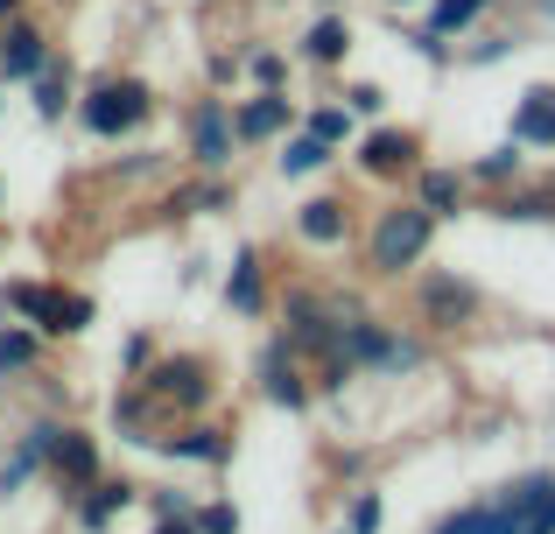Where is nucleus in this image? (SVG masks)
Returning <instances> with one entry per match:
<instances>
[{
  "label": "nucleus",
  "instance_id": "f257e3e1",
  "mask_svg": "<svg viewBox=\"0 0 555 534\" xmlns=\"http://www.w3.org/2000/svg\"><path fill=\"white\" fill-rule=\"evenodd\" d=\"M149 113H155V92L141 78H106V84H92V92H85L78 120L92 127L99 141H113V134H127V127H141Z\"/></svg>",
  "mask_w": 555,
  "mask_h": 534
},
{
  "label": "nucleus",
  "instance_id": "f03ea898",
  "mask_svg": "<svg viewBox=\"0 0 555 534\" xmlns=\"http://www.w3.org/2000/svg\"><path fill=\"white\" fill-rule=\"evenodd\" d=\"M429 233H436V211H422V205L379 211V225H373V268H379V274L415 268L422 253H429Z\"/></svg>",
  "mask_w": 555,
  "mask_h": 534
},
{
  "label": "nucleus",
  "instance_id": "7ed1b4c3",
  "mask_svg": "<svg viewBox=\"0 0 555 534\" xmlns=\"http://www.w3.org/2000/svg\"><path fill=\"white\" fill-rule=\"evenodd\" d=\"M232 113H225V99H197L190 106V155H197V169H225L232 162Z\"/></svg>",
  "mask_w": 555,
  "mask_h": 534
},
{
  "label": "nucleus",
  "instance_id": "20e7f679",
  "mask_svg": "<svg viewBox=\"0 0 555 534\" xmlns=\"http://www.w3.org/2000/svg\"><path fill=\"white\" fill-rule=\"evenodd\" d=\"M50 64V36H42L36 22H0V78H14V84H28L36 70Z\"/></svg>",
  "mask_w": 555,
  "mask_h": 534
},
{
  "label": "nucleus",
  "instance_id": "39448f33",
  "mask_svg": "<svg viewBox=\"0 0 555 534\" xmlns=\"http://www.w3.org/2000/svg\"><path fill=\"white\" fill-rule=\"evenodd\" d=\"M149 394L155 401H177V408H204V394H211V380H204V359H163V366H149Z\"/></svg>",
  "mask_w": 555,
  "mask_h": 534
},
{
  "label": "nucleus",
  "instance_id": "423d86ee",
  "mask_svg": "<svg viewBox=\"0 0 555 534\" xmlns=\"http://www.w3.org/2000/svg\"><path fill=\"white\" fill-rule=\"evenodd\" d=\"M288 127H296V106L282 99V84H274V92H254L232 113V134L240 141H274V134H288Z\"/></svg>",
  "mask_w": 555,
  "mask_h": 534
},
{
  "label": "nucleus",
  "instance_id": "0eeeda50",
  "mask_svg": "<svg viewBox=\"0 0 555 534\" xmlns=\"http://www.w3.org/2000/svg\"><path fill=\"white\" fill-rule=\"evenodd\" d=\"M56 437H64L56 422H36V429H28V437H22V451H14L8 465H0V499H8V493H22V485L36 479L42 465H50V457H56Z\"/></svg>",
  "mask_w": 555,
  "mask_h": 534
},
{
  "label": "nucleus",
  "instance_id": "6e6552de",
  "mask_svg": "<svg viewBox=\"0 0 555 534\" xmlns=\"http://www.w3.org/2000/svg\"><path fill=\"white\" fill-rule=\"evenodd\" d=\"M422 310H429V324H472L478 288L457 282V274H429V282H422Z\"/></svg>",
  "mask_w": 555,
  "mask_h": 534
},
{
  "label": "nucleus",
  "instance_id": "1a4fd4ad",
  "mask_svg": "<svg viewBox=\"0 0 555 534\" xmlns=\"http://www.w3.org/2000/svg\"><path fill=\"white\" fill-rule=\"evenodd\" d=\"M260 380H268V394L282 401V408H302V401H310V387H302L296 359H288V338L268 344V359H260Z\"/></svg>",
  "mask_w": 555,
  "mask_h": 534
},
{
  "label": "nucleus",
  "instance_id": "9d476101",
  "mask_svg": "<svg viewBox=\"0 0 555 534\" xmlns=\"http://www.w3.org/2000/svg\"><path fill=\"white\" fill-rule=\"evenodd\" d=\"M359 162H366L373 177H401V169L415 162V134H393V127H379V134L359 141Z\"/></svg>",
  "mask_w": 555,
  "mask_h": 534
},
{
  "label": "nucleus",
  "instance_id": "9b49d317",
  "mask_svg": "<svg viewBox=\"0 0 555 534\" xmlns=\"http://www.w3.org/2000/svg\"><path fill=\"white\" fill-rule=\"evenodd\" d=\"M50 471H56L64 485H92V479H99V451H92V437L64 429V437H56V457H50Z\"/></svg>",
  "mask_w": 555,
  "mask_h": 534
},
{
  "label": "nucleus",
  "instance_id": "f8f14e48",
  "mask_svg": "<svg viewBox=\"0 0 555 534\" xmlns=\"http://www.w3.org/2000/svg\"><path fill=\"white\" fill-rule=\"evenodd\" d=\"M225 302H232L240 316H260V302H268V296H260V253H254V247H240V253H232Z\"/></svg>",
  "mask_w": 555,
  "mask_h": 534
},
{
  "label": "nucleus",
  "instance_id": "ddd939ff",
  "mask_svg": "<svg viewBox=\"0 0 555 534\" xmlns=\"http://www.w3.org/2000/svg\"><path fill=\"white\" fill-rule=\"evenodd\" d=\"M296 233L310 239V247H338V239H345V205H338V197H317V205H302Z\"/></svg>",
  "mask_w": 555,
  "mask_h": 534
},
{
  "label": "nucleus",
  "instance_id": "4468645a",
  "mask_svg": "<svg viewBox=\"0 0 555 534\" xmlns=\"http://www.w3.org/2000/svg\"><path fill=\"white\" fill-rule=\"evenodd\" d=\"M0 302H8L14 316H28V324H36L42 338H50V316H56V288H42V282H14V288H8V296H0Z\"/></svg>",
  "mask_w": 555,
  "mask_h": 534
},
{
  "label": "nucleus",
  "instance_id": "2eb2a0df",
  "mask_svg": "<svg viewBox=\"0 0 555 534\" xmlns=\"http://www.w3.org/2000/svg\"><path fill=\"white\" fill-rule=\"evenodd\" d=\"M345 50H352V28H345V14H324V22L302 36V56H310V64H338Z\"/></svg>",
  "mask_w": 555,
  "mask_h": 534
},
{
  "label": "nucleus",
  "instance_id": "dca6fc26",
  "mask_svg": "<svg viewBox=\"0 0 555 534\" xmlns=\"http://www.w3.org/2000/svg\"><path fill=\"white\" fill-rule=\"evenodd\" d=\"M514 134L520 141H548V148H555V92H528V99H520Z\"/></svg>",
  "mask_w": 555,
  "mask_h": 534
},
{
  "label": "nucleus",
  "instance_id": "f3484780",
  "mask_svg": "<svg viewBox=\"0 0 555 534\" xmlns=\"http://www.w3.org/2000/svg\"><path fill=\"white\" fill-rule=\"evenodd\" d=\"M28 84H36V113H42V120H64V106H70V70L50 56V64H42Z\"/></svg>",
  "mask_w": 555,
  "mask_h": 534
},
{
  "label": "nucleus",
  "instance_id": "a211bd4d",
  "mask_svg": "<svg viewBox=\"0 0 555 534\" xmlns=\"http://www.w3.org/2000/svg\"><path fill=\"white\" fill-rule=\"evenodd\" d=\"M324 162H331V141H317L310 127L282 148V177H310V169H324Z\"/></svg>",
  "mask_w": 555,
  "mask_h": 534
},
{
  "label": "nucleus",
  "instance_id": "6ab92c4d",
  "mask_svg": "<svg viewBox=\"0 0 555 534\" xmlns=\"http://www.w3.org/2000/svg\"><path fill=\"white\" fill-rule=\"evenodd\" d=\"M478 14H486V0H436L429 8V36H457V28H472Z\"/></svg>",
  "mask_w": 555,
  "mask_h": 534
},
{
  "label": "nucleus",
  "instance_id": "aec40b11",
  "mask_svg": "<svg viewBox=\"0 0 555 534\" xmlns=\"http://www.w3.org/2000/svg\"><path fill=\"white\" fill-rule=\"evenodd\" d=\"M457 205H464V183L450 177V169H429V177H422V211L443 219V211H457Z\"/></svg>",
  "mask_w": 555,
  "mask_h": 534
},
{
  "label": "nucleus",
  "instance_id": "412c9836",
  "mask_svg": "<svg viewBox=\"0 0 555 534\" xmlns=\"http://www.w3.org/2000/svg\"><path fill=\"white\" fill-rule=\"evenodd\" d=\"M127 499H134L127 485H99V479H92V499H85V528H92V534H99V528H113V513H120Z\"/></svg>",
  "mask_w": 555,
  "mask_h": 534
},
{
  "label": "nucleus",
  "instance_id": "4be33fe9",
  "mask_svg": "<svg viewBox=\"0 0 555 534\" xmlns=\"http://www.w3.org/2000/svg\"><path fill=\"white\" fill-rule=\"evenodd\" d=\"M232 443L218 437V429H190V437H177V457H197V465H225Z\"/></svg>",
  "mask_w": 555,
  "mask_h": 534
},
{
  "label": "nucleus",
  "instance_id": "5701e85b",
  "mask_svg": "<svg viewBox=\"0 0 555 534\" xmlns=\"http://www.w3.org/2000/svg\"><path fill=\"white\" fill-rule=\"evenodd\" d=\"M36 366V330H0V373H28Z\"/></svg>",
  "mask_w": 555,
  "mask_h": 534
},
{
  "label": "nucleus",
  "instance_id": "b1692460",
  "mask_svg": "<svg viewBox=\"0 0 555 534\" xmlns=\"http://www.w3.org/2000/svg\"><path fill=\"white\" fill-rule=\"evenodd\" d=\"M310 134L331 141V148H338V141H352V106H317L310 113Z\"/></svg>",
  "mask_w": 555,
  "mask_h": 534
},
{
  "label": "nucleus",
  "instance_id": "393cba45",
  "mask_svg": "<svg viewBox=\"0 0 555 534\" xmlns=\"http://www.w3.org/2000/svg\"><path fill=\"white\" fill-rule=\"evenodd\" d=\"M92 324V296H56V316H50V338H70V330Z\"/></svg>",
  "mask_w": 555,
  "mask_h": 534
},
{
  "label": "nucleus",
  "instance_id": "a878e982",
  "mask_svg": "<svg viewBox=\"0 0 555 534\" xmlns=\"http://www.w3.org/2000/svg\"><path fill=\"white\" fill-rule=\"evenodd\" d=\"M520 534H555V485H534L528 513H520Z\"/></svg>",
  "mask_w": 555,
  "mask_h": 534
},
{
  "label": "nucleus",
  "instance_id": "bb28decb",
  "mask_svg": "<svg viewBox=\"0 0 555 534\" xmlns=\"http://www.w3.org/2000/svg\"><path fill=\"white\" fill-rule=\"evenodd\" d=\"M246 70H254L260 92H274V84L288 78V56H282V50H254V56H246Z\"/></svg>",
  "mask_w": 555,
  "mask_h": 534
},
{
  "label": "nucleus",
  "instance_id": "cd10ccee",
  "mask_svg": "<svg viewBox=\"0 0 555 534\" xmlns=\"http://www.w3.org/2000/svg\"><path fill=\"white\" fill-rule=\"evenodd\" d=\"M218 205H225V183H197V191L177 197V211H218Z\"/></svg>",
  "mask_w": 555,
  "mask_h": 534
},
{
  "label": "nucleus",
  "instance_id": "c85d7f7f",
  "mask_svg": "<svg viewBox=\"0 0 555 534\" xmlns=\"http://www.w3.org/2000/svg\"><path fill=\"white\" fill-rule=\"evenodd\" d=\"M514 169H520V155H514V148H492L486 162H478V177H486V183H506Z\"/></svg>",
  "mask_w": 555,
  "mask_h": 534
},
{
  "label": "nucleus",
  "instance_id": "c756f323",
  "mask_svg": "<svg viewBox=\"0 0 555 534\" xmlns=\"http://www.w3.org/2000/svg\"><path fill=\"white\" fill-rule=\"evenodd\" d=\"M113 422H120V429H134V437H141V422H149V401H141V394L113 401Z\"/></svg>",
  "mask_w": 555,
  "mask_h": 534
},
{
  "label": "nucleus",
  "instance_id": "7c9ffc66",
  "mask_svg": "<svg viewBox=\"0 0 555 534\" xmlns=\"http://www.w3.org/2000/svg\"><path fill=\"white\" fill-rule=\"evenodd\" d=\"M240 521H232V507H204L197 513V534H232Z\"/></svg>",
  "mask_w": 555,
  "mask_h": 534
},
{
  "label": "nucleus",
  "instance_id": "2f4dec72",
  "mask_svg": "<svg viewBox=\"0 0 555 534\" xmlns=\"http://www.w3.org/2000/svg\"><path fill=\"white\" fill-rule=\"evenodd\" d=\"M345 106H352V113H379L387 99H379V84H352V92H345Z\"/></svg>",
  "mask_w": 555,
  "mask_h": 534
},
{
  "label": "nucleus",
  "instance_id": "473e14b6",
  "mask_svg": "<svg viewBox=\"0 0 555 534\" xmlns=\"http://www.w3.org/2000/svg\"><path fill=\"white\" fill-rule=\"evenodd\" d=\"M379 528V499H359L352 507V534H373Z\"/></svg>",
  "mask_w": 555,
  "mask_h": 534
},
{
  "label": "nucleus",
  "instance_id": "72a5a7b5",
  "mask_svg": "<svg viewBox=\"0 0 555 534\" xmlns=\"http://www.w3.org/2000/svg\"><path fill=\"white\" fill-rule=\"evenodd\" d=\"M155 534H197V521H177V513H169V521L155 528Z\"/></svg>",
  "mask_w": 555,
  "mask_h": 534
},
{
  "label": "nucleus",
  "instance_id": "f704fd0d",
  "mask_svg": "<svg viewBox=\"0 0 555 534\" xmlns=\"http://www.w3.org/2000/svg\"><path fill=\"white\" fill-rule=\"evenodd\" d=\"M14 14H22V0H0V22H14Z\"/></svg>",
  "mask_w": 555,
  "mask_h": 534
},
{
  "label": "nucleus",
  "instance_id": "c9c22d12",
  "mask_svg": "<svg viewBox=\"0 0 555 534\" xmlns=\"http://www.w3.org/2000/svg\"><path fill=\"white\" fill-rule=\"evenodd\" d=\"M324 8H338V0H324Z\"/></svg>",
  "mask_w": 555,
  "mask_h": 534
}]
</instances>
